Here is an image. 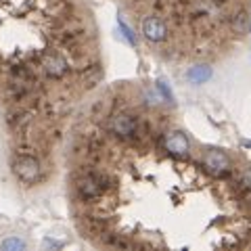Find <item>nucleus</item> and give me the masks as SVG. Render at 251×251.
Wrapping results in <instances>:
<instances>
[{
	"mask_svg": "<svg viewBox=\"0 0 251 251\" xmlns=\"http://www.w3.org/2000/svg\"><path fill=\"white\" fill-rule=\"evenodd\" d=\"M166 149L172 155H186L188 149H191V143H188L186 134L176 130V132H170L166 136Z\"/></svg>",
	"mask_w": 251,
	"mask_h": 251,
	"instance_id": "39448f33",
	"label": "nucleus"
},
{
	"mask_svg": "<svg viewBox=\"0 0 251 251\" xmlns=\"http://www.w3.org/2000/svg\"><path fill=\"white\" fill-rule=\"evenodd\" d=\"M143 34L147 40L151 42H161L168 36V25L159 17H147L143 21Z\"/></svg>",
	"mask_w": 251,
	"mask_h": 251,
	"instance_id": "20e7f679",
	"label": "nucleus"
},
{
	"mask_svg": "<svg viewBox=\"0 0 251 251\" xmlns=\"http://www.w3.org/2000/svg\"><path fill=\"white\" fill-rule=\"evenodd\" d=\"M117 27L122 29V34H124V38H126V40H128L132 46H136V36H134V31H132L128 25H126V21H124L122 17L117 19Z\"/></svg>",
	"mask_w": 251,
	"mask_h": 251,
	"instance_id": "9d476101",
	"label": "nucleus"
},
{
	"mask_svg": "<svg viewBox=\"0 0 251 251\" xmlns=\"http://www.w3.org/2000/svg\"><path fill=\"white\" fill-rule=\"evenodd\" d=\"M77 191H80V195H82V197H86V199L97 197V195H99V182H97V178H92V176L82 178L80 182H77Z\"/></svg>",
	"mask_w": 251,
	"mask_h": 251,
	"instance_id": "6e6552de",
	"label": "nucleus"
},
{
	"mask_svg": "<svg viewBox=\"0 0 251 251\" xmlns=\"http://www.w3.org/2000/svg\"><path fill=\"white\" fill-rule=\"evenodd\" d=\"M157 90H159V94L163 99L168 100V103H174V97H172V90H170V86L166 82H157Z\"/></svg>",
	"mask_w": 251,
	"mask_h": 251,
	"instance_id": "9b49d317",
	"label": "nucleus"
},
{
	"mask_svg": "<svg viewBox=\"0 0 251 251\" xmlns=\"http://www.w3.org/2000/svg\"><path fill=\"white\" fill-rule=\"evenodd\" d=\"M211 77V67L201 63V65H193L191 69L186 72V80L191 84H205Z\"/></svg>",
	"mask_w": 251,
	"mask_h": 251,
	"instance_id": "0eeeda50",
	"label": "nucleus"
},
{
	"mask_svg": "<svg viewBox=\"0 0 251 251\" xmlns=\"http://www.w3.org/2000/svg\"><path fill=\"white\" fill-rule=\"evenodd\" d=\"M203 163H205V168L211 172V174H224V172H228V168H230L228 155H226L224 151H218V149L207 151Z\"/></svg>",
	"mask_w": 251,
	"mask_h": 251,
	"instance_id": "7ed1b4c3",
	"label": "nucleus"
},
{
	"mask_svg": "<svg viewBox=\"0 0 251 251\" xmlns=\"http://www.w3.org/2000/svg\"><path fill=\"white\" fill-rule=\"evenodd\" d=\"M111 130L115 132L117 136L130 138V136L136 134L138 122H136L134 115H130V113H120V115H115L113 120H111Z\"/></svg>",
	"mask_w": 251,
	"mask_h": 251,
	"instance_id": "f03ea898",
	"label": "nucleus"
},
{
	"mask_svg": "<svg viewBox=\"0 0 251 251\" xmlns=\"http://www.w3.org/2000/svg\"><path fill=\"white\" fill-rule=\"evenodd\" d=\"M2 249L4 251H21V249H25V243L17 237H11V239L2 241Z\"/></svg>",
	"mask_w": 251,
	"mask_h": 251,
	"instance_id": "1a4fd4ad",
	"label": "nucleus"
},
{
	"mask_svg": "<svg viewBox=\"0 0 251 251\" xmlns=\"http://www.w3.org/2000/svg\"><path fill=\"white\" fill-rule=\"evenodd\" d=\"M44 72L52 77H59L67 72V63L63 57H59V54H50V57L44 59Z\"/></svg>",
	"mask_w": 251,
	"mask_h": 251,
	"instance_id": "423d86ee",
	"label": "nucleus"
},
{
	"mask_svg": "<svg viewBox=\"0 0 251 251\" xmlns=\"http://www.w3.org/2000/svg\"><path fill=\"white\" fill-rule=\"evenodd\" d=\"M13 172L23 182H36L40 178V163L29 155H19L13 161Z\"/></svg>",
	"mask_w": 251,
	"mask_h": 251,
	"instance_id": "f257e3e1",
	"label": "nucleus"
}]
</instances>
